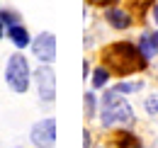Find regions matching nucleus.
<instances>
[{
    "label": "nucleus",
    "instance_id": "6e6552de",
    "mask_svg": "<svg viewBox=\"0 0 158 148\" xmlns=\"http://www.w3.org/2000/svg\"><path fill=\"white\" fill-rule=\"evenodd\" d=\"M7 37L12 39V44H15L17 49H24V46H29V44H32V39H29V32H27L22 24H12V27L7 29Z\"/></svg>",
    "mask_w": 158,
    "mask_h": 148
},
{
    "label": "nucleus",
    "instance_id": "7ed1b4c3",
    "mask_svg": "<svg viewBox=\"0 0 158 148\" xmlns=\"http://www.w3.org/2000/svg\"><path fill=\"white\" fill-rule=\"evenodd\" d=\"M29 63H27V58L22 54H15L10 56V61H7V71H5V80H7V85L15 90V92H27V88H29Z\"/></svg>",
    "mask_w": 158,
    "mask_h": 148
},
{
    "label": "nucleus",
    "instance_id": "a211bd4d",
    "mask_svg": "<svg viewBox=\"0 0 158 148\" xmlns=\"http://www.w3.org/2000/svg\"><path fill=\"white\" fill-rule=\"evenodd\" d=\"M151 41H153V46H156V49H158V32H156V34H153V37H151Z\"/></svg>",
    "mask_w": 158,
    "mask_h": 148
},
{
    "label": "nucleus",
    "instance_id": "4468645a",
    "mask_svg": "<svg viewBox=\"0 0 158 148\" xmlns=\"http://www.w3.org/2000/svg\"><path fill=\"white\" fill-rule=\"evenodd\" d=\"M0 22H5V24L12 27V24H17V15L10 12V10H2V12H0Z\"/></svg>",
    "mask_w": 158,
    "mask_h": 148
},
{
    "label": "nucleus",
    "instance_id": "f3484780",
    "mask_svg": "<svg viewBox=\"0 0 158 148\" xmlns=\"http://www.w3.org/2000/svg\"><path fill=\"white\" fill-rule=\"evenodd\" d=\"M93 5H107V2H112V0H90Z\"/></svg>",
    "mask_w": 158,
    "mask_h": 148
},
{
    "label": "nucleus",
    "instance_id": "20e7f679",
    "mask_svg": "<svg viewBox=\"0 0 158 148\" xmlns=\"http://www.w3.org/2000/svg\"><path fill=\"white\" fill-rule=\"evenodd\" d=\"M32 143L37 148H51L54 141H56V121L54 119H41L32 126V134H29Z\"/></svg>",
    "mask_w": 158,
    "mask_h": 148
},
{
    "label": "nucleus",
    "instance_id": "f257e3e1",
    "mask_svg": "<svg viewBox=\"0 0 158 148\" xmlns=\"http://www.w3.org/2000/svg\"><path fill=\"white\" fill-rule=\"evenodd\" d=\"M102 58L107 63L110 71H114L117 75H129V73H139L146 68V56L141 54V49L129 44V41H119L112 44L102 51Z\"/></svg>",
    "mask_w": 158,
    "mask_h": 148
},
{
    "label": "nucleus",
    "instance_id": "423d86ee",
    "mask_svg": "<svg viewBox=\"0 0 158 148\" xmlns=\"http://www.w3.org/2000/svg\"><path fill=\"white\" fill-rule=\"evenodd\" d=\"M32 49H34V56L44 61V63H51L56 58V37L51 32H44L32 41Z\"/></svg>",
    "mask_w": 158,
    "mask_h": 148
},
{
    "label": "nucleus",
    "instance_id": "1a4fd4ad",
    "mask_svg": "<svg viewBox=\"0 0 158 148\" xmlns=\"http://www.w3.org/2000/svg\"><path fill=\"white\" fill-rule=\"evenodd\" d=\"M114 143H117V148H141L139 138L134 134H129V131H122L117 138H114Z\"/></svg>",
    "mask_w": 158,
    "mask_h": 148
},
{
    "label": "nucleus",
    "instance_id": "0eeeda50",
    "mask_svg": "<svg viewBox=\"0 0 158 148\" xmlns=\"http://www.w3.org/2000/svg\"><path fill=\"white\" fill-rule=\"evenodd\" d=\"M105 17H107V22H110L114 29H127V27L131 24V17H129L124 10H119V7H110Z\"/></svg>",
    "mask_w": 158,
    "mask_h": 148
},
{
    "label": "nucleus",
    "instance_id": "39448f33",
    "mask_svg": "<svg viewBox=\"0 0 158 148\" xmlns=\"http://www.w3.org/2000/svg\"><path fill=\"white\" fill-rule=\"evenodd\" d=\"M34 78H37L39 97L44 102H54V97H56V75H54V68L51 66H41L39 71L34 73Z\"/></svg>",
    "mask_w": 158,
    "mask_h": 148
},
{
    "label": "nucleus",
    "instance_id": "9b49d317",
    "mask_svg": "<svg viewBox=\"0 0 158 148\" xmlns=\"http://www.w3.org/2000/svg\"><path fill=\"white\" fill-rule=\"evenodd\" d=\"M107 78H110L107 68H98V71L93 73V85H95V88H102V85L107 83Z\"/></svg>",
    "mask_w": 158,
    "mask_h": 148
},
{
    "label": "nucleus",
    "instance_id": "dca6fc26",
    "mask_svg": "<svg viewBox=\"0 0 158 148\" xmlns=\"http://www.w3.org/2000/svg\"><path fill=\"white\" fill-rule=\"evenodd\" d=\"M83 141H85L83 148H90V134H88V131H83Z\"/></svg>",
    "mask_w": 158,
    "mask_h": 148
},
{
    "label": "nucleus",
    "instance_id": "f8f14e48",
    "mask_svg": "<svg viewBox=\"0 0 158 148\" xmlns=\"http://www.w3.org/2000/svg\"><path fill=\"white\" fill-rule=\"evenodd\" d=\"M141 88H143V83H119L114 90H119V92H136Z\"/></svg>",
    "mask_w": 158,
    "mask_h": 148
},
{
    "label": "nucleus",
    "instance_id": "f03ea898",
    "mask_svg": "<svg viewBox=\"0 0 158 148\" xmlns=\"http://www.w3.org/2000/svg\"><path fill=\"white\" fill-rule=\"evenodd\" d=\"M134 114L127 100L119 90H107L102 97V124L105 126H117V124H131Z\"/></svg>",
    "mask_w": 158,
    "mask_h": 148
},
{
    "label": "nucleus",
    "instance_id": "ddd939ff",
    "mask_svg": "<svg viewBox=\"0 0 158 148\" xmlns=\"http://www.w3.org/2000/svg\"><path fill=\"white\" fill-rule=\"evenodd\" d=\"M95 114V95L85 92V117H93Z\"/></svg>",
    "mask_w": 158,
    "mask_h": 148
},
{
    "label": "nucleus",
    "instance_id": "6ab92c4d",
    "mask_svg": "<svg viewBox=\"0 0 158 148\" xmlns=\"http://www.w3.org/2000/svg\"><path fill=\"white\" fill-rule=\"evenodd\" d=\"M153 19H156V24H158V5H153Z\"/></svg>",
    "mask_w": 158,
    "mask_h": 148
},
{
    "label": "nucleus",
    "instance_id": "aec40b11",
    "mask_svg": "<svg viewBox=\"0 0 158 148\" xmlns=\"http://www.w3.org/2000/svg\"><path fill=\"white\" fill-rule=\"evenodd\" d=\"M0 37H2V22H0Z\"/></svg>",
    "mask_w": 158,
    "mask_h": 148
},
{
    "label": "nucleus",
    "instance_id": "9d476101",
    "mask_svg": "<svg viewBox=\"0 0 158 148\" xmlns=\"http://www.w3.org/2000/svg\"><path fill=\"white\" fill-rule=\"evenodd\" d=\"M139 49H141V54L146 56V58H151V56H153V54L158 51L156 46H153V41H151V37H148V34L141 39V41H139Z\"/></svg>",
    "mask_w": 158,
    "mask_h": 148
},
{
    "label": "nucleus",
    "instance_id": "2eb2a0df",
    "mask_svg": "<svg viewBox=\"0 0 158 148\" xmlns=\"http://www.w3.org/2000/svg\"><path fill=\"white\" fill-rule=\"evenodd\" d=\"M146 109L151 112V114H158V95H151L146 100Z\"/></svg>",
    "mask_w": 158,
    "mask_h": 148
}]
</instances>
